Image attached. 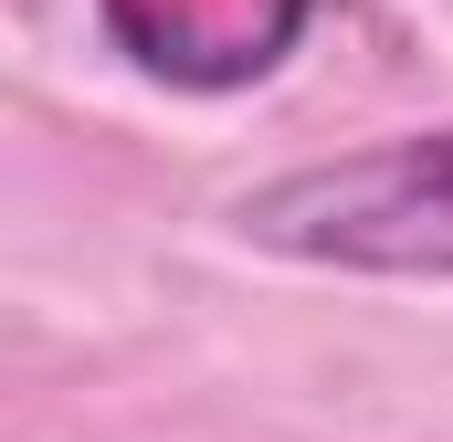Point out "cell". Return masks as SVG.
Masks as SVG:
<instances>
[{"mask_svg":"<svg viewBox=\"0 0 453 442\" xmlns=\"http://www.w3.org/2000/svg\"><path fill=\"white\" fill-rule=\"evenodd\" d=\"M232 232L274 263L369 274V285H453V126H411L348 158H306L232 201Z\"/></svg>","mask_w":453,"mask_h":442,"instance_id":"1","label":"cell"},{"mask_svg":"<svg viewBox=\"0 0 453 442\" xmlns=\"http://www.w3.org/2000/svg\"><path fill=\"white\" fill-rule=\"evenodd\" d=\"M317 0H96L106 53L169 95H242L306 42Z\"/></svg>","mask_w":453,"mask_h":442,"instance_id":"2","label":"cell"}]
</instances>
